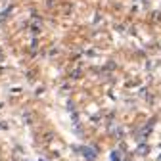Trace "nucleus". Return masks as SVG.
Segmentation results:
<instances>
[{"label": "nucleus", "instance_id": "obj_2", "mask_svg": "<svg viewBox=\"0 0 161 161\" xmlns=\"http://www.w3.org/2000/svg\"><path fill=\"white\" fill-rule=\"evenodd\" d=\"M111 161H123L121 159V153L119 152H111Z\"/></svg>", "mask_w": 161, "mask_h": 161}, {"label": "nucleus", "instance_id": "obj_1", "mask_svg": "<svg viewBox=\"0 0 161 161\" xmlns=\"http://www.w3.org/2000/svg\"><path fill=\"white\" fill-rule=\"evenodd\" d=\"M80 153H83L86 159H90V161H92V159H96V152H94L92 148H86V146H83V148H80Z\"/></svg>", "mask_w": 161, "mask_h": 161}]
</instances>
